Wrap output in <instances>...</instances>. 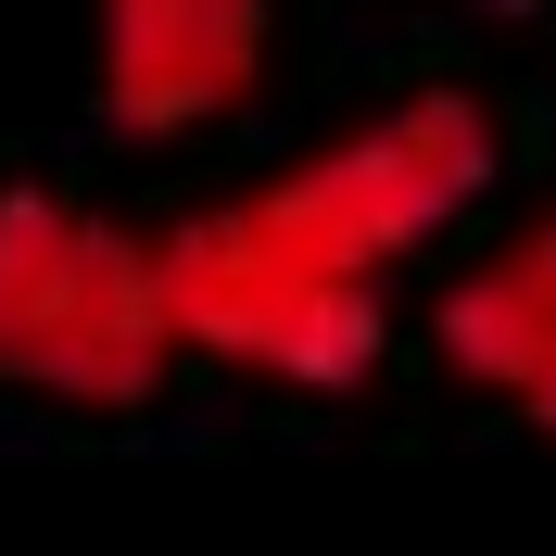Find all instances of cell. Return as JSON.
Returning <instances> with one entry per match:
<instances>
[{
    "instance_id": "obj_1",
    "label": "cell",
    "mask_w": 556,
    "mask_h": 556,
    "mask_svg": "<svg viewBox=\"0 0 556 556\" xmlns=\"http://www.w3.org/2000/svg\"><path fill=\"white\" fill-rule=\"evenodd\" d=\"M493 190V114L468 89H417L380 127L253 177L190 228H165V304L190 354L266 367L291 392H354L380 367V278Z\"/></svg>"
},
{
    "instance_id": "obj_2",
    "label": "cell",
    "mask_w": 556,
    "mask_h": 556,
    "mask_svg": "<svg viewBox=\"0 0 556 556\" xmlns=\"http://www.w3.org/2000/svg\"><path fill=\"white\" fill-rule=\"evenodd\" d=\"M177 354L165 241H127L64 190H0V380L127 417L165 392Z\"/></svg>"
},
{
    "instance_id": "obj_3",
    "label": "cell",
    "mask_w": 556,
    "mask_h": 556,
    "mask_svg": "<svg viewBox=\"0 0 556 556\" xmlns=\"http://www.w3.org/2000/svg\"><path fill=\"white\" fill-rule=\"evenodd\" d=\"M266 76V0H102V89L139 139L228 114Z\"/></svg>"
},
{
    "instance_id": "obj_4",
    "label": "cell",
    "mask_w": 556,
    "mask_h": 556,
    "mask_svg": "<svg viewBox=\"0 0 556 556\" xmlns=\"http://www.w3.org/2000/svg\"><path fill=\"white\" fill-rule=\"evenodd\" d=\"M443 354H455V380L506 392L556 430V215H531L506 253H481L443 291Z\"/></svg>"
}]
</instances>
